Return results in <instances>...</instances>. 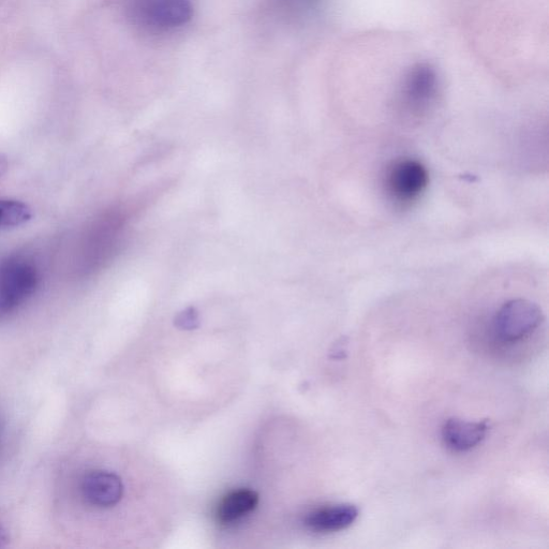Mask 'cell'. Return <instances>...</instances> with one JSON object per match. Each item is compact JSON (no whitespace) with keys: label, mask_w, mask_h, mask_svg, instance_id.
<instances>
[{"label":"cell","mask_w":549,"mask_h":549,"mask_svg":"<svg viewBox=\"0 0 549 549\" xmlns=\"http://www.w3.org/2000/svg\"><path fill=\"white\" fill-rule=\"evenodd\" d=\"M195 16L192 0H129L128 17L146 36L168 37L187 27Z\"/></svg>","instance_id":"cell-1"},{"label":"cell","mask_w":549,"mask_h":549,"mask_svg":"<svg viewBox=\"0 0 549 549\" xmlns=\"http://www.w3.org/2000/svg\"><path fill=\"white\" fill-rule=\"evenodd\" d=\"M82 493L87 502L98 508H111L121 501L123 482L108 471H92L82 481Z\"/></svg>","instance_id":"cell-6"},{"label":"cell","mask_w":549,"mask_h":549,"mask_svg":"<svg viewBox=\"0 0 549 549\" xmlns=\"http://www.w3.org/2000/svg\"><path fill=\"white\" fill-rule=\"evenodd\" d=\"M8 541V534L6 529L0 525V546H3Z\"/></svg>","instance_id":"cell-14"},{"label":"cell","mask_w":549,"mask_h":549,"mask_svg":"<svg viewBox=\"0 0 549 549\" xmlns=\"http://www.w3.org/2000/svg\"><path fill=\"white\" fill-rule=\"evenodd\" d=\"M488 432L487 422H469L450 419L442 427V439L455 452H467L476 448Z\"/></svg>","instance_id":"cell-7"},{"label":"cell","mask_w":549,"mask_h":549,"mask_svg":"<svg viewBox=\"0 0 549 549\" xmlns=\"http://www.w3.org/2000/svg\"><path fill=\"white\" fill-rule=\"evenodd\" d=\"M359 517V509L352 504H336L308 514L305 526L314 532L331 533L345 530L352 526Z\"/></svg>","instance_id":"cell-8"},{"label":"cell","mask_w":549,"mask_h":549,"mask_svg":"<svg viewBox=\"0 0 549 549\" xmlns=\"http://www.w3.org/2000/svg\"><path fill=\"white\" fill-rule=\"evenodd\" d=\"M429 174L422 162L414 159L399 160L387 174V191L390 197L400 205L417 201L426 190Z\"/></svg>","instance_id":"cell-5"},{"label":"cell","mask_w":549,"mask_h":549,"mask_svg":"<svg viewBox=\"0 0 549 549\" xmlns=\"http://www.w3.org/2000/svg\"><path fill=\"white\" fill-rule=\"evenodd\" d=\"M259 503V495L250 489H239L221 499L216 517L221 524H230L254 511Z\"/></svg>","instance_id":"cell-9"},{"label":"cell","mask_w":549,"mask_h":549,"mask_svg":"<svg viewBox=\"0 0 549 549\" xmlns=\"http://www.w3.org/2000/svg\"><path fill=\"white\" fill-rule=\"evenodd\" d=\"M9 163L7 157L0 153V177H2L8 170Z\"/></svg>","instance_id":"cell-13"},{"label":"cell","mask_w":549,"mask_h":549,"mask_svg":"<svg viewBox=\"0 0 549 549\" xmlns=\"http://www.w3.org/2000/svg\"><path fill=\"white\" fill-rule=\"evenodd\" d=\"M440 79L437 69L428 63L414 65L406 74L400 103L412 117L424 116L437 100Z\"/></svg>","instance_id":"cell-4"},{"label":"cell","mask_w":549,"mask_h":549,"mask_svg":"<svg viewBox=\"0 0 549 549\" xmlns=\"http://www.w3.org/2000/svg\"><path fill=\"white\" fill-rule=\"evenodd\" d=\"M541 308L528 300L517 299L504 303L493 321L496 337L502 343H516L536 331L543 322Z\"/></svg>","instance_id":"cell-3"},{"label":"cell","mask_w":549,"mask_h":549,"mask_svg":"<svg viewBox=\"0 0 549 549\" xmlns=\"http://www.w3.org/2000/svg\"><path fill=\"white\" fill-rule=\"evenodd\" d=\"M200 324L199 314L195 308H188L175 319V325L182 330H195Z\"/></svg>","instance_id":"cell-12"},{"label":"cell","mask_w":549,"mask_h":549,"mask_svg":"<svg viewBox=\"0 0 549 549\" xmlns=\"http://www.w3.org/2000/svg\"><path fill=\"white\" fill-rule=\"evenodd\" d=\"M36 267L20 258L0 262V320L8 317L36 292Z\"/></svg>","instance_id":"cell-2"},{"label":"cell","mask_w":549,"mask_h":549,"mask_svg":"<svg viewBox=\"0 0 549 549\" xmlns=\"http://www.w3.org/2000/svg\"><path fill=\"white\" fill-rule=\"evenodd\" d=\"M314 0H271L272 10L281 19H293L306 12Z\"/></svg>","instance_id":"cell-11"},{"label":"cell","mask_w":549,"mask_h":549,"mask_svg":"<svg viewBox=\"0 0 549 549\" xmlns=\"http://www.w3.org/2000/svg\"><path fill=\"white\" fill-rule=\"evenodd\" d=\"M33 218L31 207L17 200H0V228L20 227Z\"/></svg>","instance_id":"cell-10"}]
</instances>
